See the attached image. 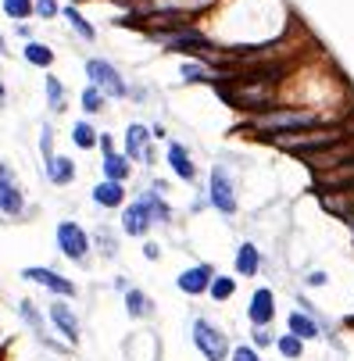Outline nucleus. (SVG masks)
Instances as JSON below:
<instances>
[{
	"instance_id": "nucleus-1",
	"label": "nucleus",
	"mask_w": 354,
	"mask_h": 361,
	"mask_svg": "<svg viewBox=\"0 0 354 361\" xmlns=\"http://www.w3.org/2000/svg\"><path fill=\"white\" fill-rule=\"evenodd\" d=\"M326 122L315 108H290V104H276V108H265V111H254L244 118V129L254 133V136H276V133H290V129H308V126H318Z\"/></svg>"
},
{
	"instance_id": "nucleus-2",
	"label": "nucleus",
	"mask_w": 354,
	"mask_h": 361,
	"mask_svg": "<svg viewBox=\"0 0 354 361\" xmlns=\"http://www.w3.org/2000/svg\"><path fill=\"white\" fill-rule=\"evenodd\" d=\"M351 129L344 122H318V126H308V129H290V133H276V136H265V143H272L276 150H286V154H311V150H322L330 143H340L347 140Z\"/></svg>"
},
{
	"instance_id": "nucleus-3",
	"label": "nucleus",
	"mask_w": 354,
	"mask_h": 361,
	"mask_svg": "<svg viewBox=\"0 0 354 361\" xmlns=\"http://www.w3.org/2000/svg\"><path fill=\"white\" fill-rule=\"evenodd\" d=\"M208 200L219 215L233 219L236 207H240V200H236V175L229 172L226 161H215L212 165V179H208Z\"/></svg>"
},
{
	"instance_id": "nucleus-4",
	"label": "nucleus",
	"mask_w": 354,
	"mask_h": 361,
	"mask_svg": "<svg viewBox=\"0 0 354 361\" xmlns=\"http://www.w3.org/2000/svg\"><path fill=\"white\" fill-rule=\"evenodd\" d=\"M86 79H90L104 97H115V101H126L133 94L126 75L118 72L111 61H104V57H86Z\"/></svg>"
},
{
	"instance_id": "nucleus-5",
	"label": "nucleus",
	"mask_w": 354,
	"mask_h": 361,
	"mask_svg": "<svg viewBox=\"0 0 354 361\" xmlns=\"http://www.w3.org/2000/svg\"><path fill=\"white\" fill-rule=\"evenodd\" d=\"M54 244H57V251H61L68 261L82 265L86 258H90L94 236L86 233V229H82L75 219H65V222H57V229H54Z\"/></svg>"
},
{
	"instance_id": "nucleus-6",
	"label": "nucleus",
	"mask_w": 354,
	"mask_h": 361,
	"mask_svg": "<svg viewBox=\"0 0 354 361\" xmlns=\"http://www.w3.org/2000/svg\"><path fill=\"white\" fill-rule=\"evenodd\" d=\"M0 215L11 222L25 215V193H22V183L8 161H0Z\"/></svg>"
},
{
	"instance_id": "nucleus-7",
	"label": "nucleus",
	"mask_w": 354,
	"mask_h": 361,
	"mask_svg": "<svg viewBox=\"0 0 354 361\" xmlns=\"http://www.w3.org/2000/svg\"><path fill=\"white\" fill-rule=\"evenodd\" d=\"M193 344L208 361H226L229 358V340L219 325H212L208 318H193Z\"/></svg>"
},
{
	"instance_id": "nucleus-8",
	"label": "nucleus",
	"mask_w": 354,
	"mask_h": 361,
	"mask_svg": "<svg viewBox=\"0 0 354 361\" xmlns=\"http://www.w3.org/2000/svg\"><path fill=\"white\" fill-rule=\"evenodd\" d=\"M151 140H154L151 126L133 122V126L126 129V150H122V154H126L133 165H154V147H151Z\"/></svg>"
},
{
	"instance_id": "nucleus-9",
	"label": "nucleus",
	"mask_w": 354,
	"mask_h": 361,
	"mask_svg": "<svg viewBox=\"0 0 354 361\" xmlns=\"http://www.w3.org/2000/svg\"><path fill=\"white\" fill-rule=\"evenodd\" d=\"M22 279H25V283H36V286H43V290H50L54 297H75V293H79L72 279L57 276L54 268H43V265H29V268H22Z\"/></svg>"
},
{
	"instance_id": "nucleus-10",
	"label": "nucleus",
	"mask_w": 354,
	"mask_h": 361,
	"mask_svg": "<svg viewBox=\"0 0 354 361\" xmlns=\"http://www.w3.org/2000/svg\"><path fill=\"white\" fill-rule=\"evenodd\" d=\"M212 279H215V265L200 261V265H190V268H183V272L175 276V286H179L186 297H200V293H208Z\"/></svg>"
},
{
	"instance_id": "nucleus-11",
	"label": "nucleus",
	"mask_w": 354,
	"mask_h": 361,
	"mask_svg": "<svg viewBox=\"0 0 354 361\" xmlns=\"http://www.w3.org/2000/svg\"><path fill=\"white\" fill-rule=\"evenodd\" d=\"M151 226H154V215H151V207H147L143 197H136L133 204L122 207V233H126V236L143 240L147 233H151Z\"/></svg>"
},
{
	"instance_id": "nucleus-12",
	"label": "nucleus",
	"mask_w": 354,
	"mask_h": 361,
	"mask_svg": "<svg viewBox=\"0 0 354 361\" xmlns=\"http://www.w3.org/2000/svg\"><path fill=\"white\" fill-rule=\"evenodd\" d=\"M165 161H168L172 175H175V179H183V183H193V179H197V165H193V154H190V147H186V143L168 140Z\"/></svg>"
},
{
	"instance_id": "nucleus-13",
	"label": "nucleus",
	"mask_w": 354,
	"mask_h": 361,
	"mask_svg": "<svg viewBox=\"0 0 354 361\" xmlns=\"http://www.w3.org/2000/svg\"><path fill=\"white\" fill-rule=\"evenodd\" d=\"M43 172H47V183L57 186V190H61V186H72L75 175H79L75 161L65 158V154H47V158H43Z\"/></svg>"
},
{
	"instance_id": "nucleus-14",
	"label": "nucleus",
	"mask_w": 354,
	"mask_h": 361,
	"mask_svg": "<svg viewBox=\"0 0 354 361\" xmlns=\"http://www.w3.org/2000/svg\"><path fill=\"white\" fill-rule=\"evenodd\" d=\"M318 204H322V212H330L333 219L354 222V190H322Z\"/></svg>"
},
{
	"instance_id": "nucleus-15",
	"label": "nucleus",
	"mask_w": 354,
	"mask_h": 361,
	"mask_svg": "<svg viewBox=\"0 0 354 361\" xmlns=\"http://www.w3.org/2000/svg\"><path fill=\"white\" fill-rule=\"evenodd\" d=\"M90 200L104 212H115V207H126V183H115V179H101V183L90 190Z\"/></svg>"
},
{
	"instance_id": "nucleus-16",
	"label": "nucleus",
	"mask_w": 354,
	"mask_h": 361,
	"mask_svg": "<svg viewBox=\"0 0 354 361\" xmlns=\"http://www.w3.org/2000/svg\"><path fill=\"white\" fill-rule=\"evenodd\" d=\"M247 318H251L254 325H272V318H276V293H272L269 286L254 290L251 304H247Z\"/></svg>"
},
{
	"instance_id": "nucleus-17",
	"label": "nucleus",
	"mask_w": 354,
	"mask_h": 361,
	"mask_svg": "<svg viewBox=\"0 0 354 361\" xmlns=\"http://www.w3.org/2000/svg\"><path fill=\"white\" fill-rule=\"evenodd\" d=\"M50 322L57 325V333H61L68 344H79V318L68 304H61V300H54L50 304Z\"/></svg>"
},
{
	"instance_id": "nucleus-18",
	"label": "nucleus",
	"mask_w": 354,
	"mask_h": 361,
	"mask_svg": "<svg viewBox=\"0 0 354 361\" xmlns=\"http://www.w3.org/2000/svg\"><path fill=\"white\" fill-rule=\"evenodd\" d=\"M61 15H65L68 29H72V33H75L82 43H97V25H94L90 18H86L75 4H65V8H61Z\"/></svg>"
},
{
	"instance_id": "nucleus-19",
	"label": "nucleus",
	"mask_w": 354,
	"mask_h": 361,
	"mask_svg": "<svg viewBox=\"0 0 354 361\" xmlns=\"http://www.w3.org/2000/svg\"><path fill=\"white\" fill-rule=\"evenodd\" d=\"M233 265H236V276H258L261 272V251H258V244H240L236 247V258H233Z\"/></svg>"
},
{
	"instance_id": "nucleus-20",
	"label": "nucleus",
	"mask_w": 354,
	"mask_h": 361,
	"mask_svg": "<svg viewBox=\"0 0 354 361\" xmlns=\"http://www.w3.org/2000/svg\"><path fill=\"white\" fill-rule=\"evenodd\" d=\"M179 75H183V82L186 86H197V82H208V86H215L222 75L208 65V61H200V57H197V61H183L179 65Z\"/></svg>"
},
{
	"instance_id": "nucleus-21",
	"label": "nucleus",
	"mask_w": 354,
	"mask_h": 361,
	"mask_svg": "<svg viewBox=\"0 0 354 361\" xmlns=\"http://www.w3.org/2000/svg\"><path fill=\"white\" fill-rule=\"evenodd\" d=\"M22 57H25V65H33V68H50V65L57 61V50L47 47L43 40H25Z\"/></svg>"
},
{
	"instance_id": "nucleus-22",
	"label": "nucleus",
	"mask_w": 354,
	"mask_h": 361,
	"mask_svg": "<svg viewBox=\"0 0 354 361\" xmlns=\"http://www.w3.org/2000/svg\"><path fill=\"white\" fill-rule=\"evenodd\" d=\"M101 172H104V179H115V183H129V175H133V161L126 158V154H104V161H101Z\"/></svg>"
},
{
	"instance_id": "nucleus-23",
	"label": "nucleus",
	"mask_w": 354,
	"mask_h": 361,
	"mask_svg": "<svg viewBox=\"0 0 354 361\" xmlns=\"http://www.w3.org/2000/svg\"><path fill=\"white\" fill-rule=\"evenodd\" d=\"M286 325H290V333H297L304 344H308V340H318V337H322V325H318V322H315L308 311H290Z\"/></svg>"
},
{
	"instance_id": "nucleus-24",
	"label": "nucleus",
	"mask_w": 354,
	"mask_h": 361,
	"mask_svg": "<svg viewBox=\"0 0 354 361\" xmlns=\"http://www.w3.org/2000/svg\"><path fill=\"white\" fill-rule=\"evenodd\" d=\"M72 143H75L79 150H94V147L101 143V129L90 122V118H79V122L72 126Z\"/></svg>"
},
{
	"instance_id": "nucleus-25",
	"label": "nucleus",
	"mask_w": 354,
	"mask_h": 361,
	"mask_svg": "<svg viewBox=\"0 0 354 361\" xmlns=\"http://www.w3.org/2000/svg\"><path fill=\"white\" fill-rule=\"evenodd\" d=\"M140 197L147 200V207H151V215H154V226H168V222H172V207L165 204V197H161L154 186L140 190Z\"/></svg>"
},
{
	"instance_id": "nucleus-26",
	"label": "nucleus",
	"mask_w": 354,
	"mask_h": 361,
	"mask_svg": "<svg viewBox=\"0 0 354 361\" xmlns=\"http://www.w3.org/2000/svg\"><path fill=\"white\" fill-rule=\"evenodd\" d=\"M18 311H22V318H25L29 325H33V333H36V340L57 351V344H54V340L47 337V325H43V318H40V311H36V304H33V300H22V304H18Z\"/></svg>"
},
{
	"instance_id": "nucleus-27",
	"label": "nucleus",
	"mask_w": 354,
	"mask_h": 361,
	"mask_svg": "<svg viewBox=\"0 0 354 361\" xmlns=\"http://www.w3.org/2000/svg\"><path fill=\"white\" fill-rule=\"evenodd\" d=\"M47 108L54 111V115H61L65 108H68V89H65V82L57 79V75H47Z\"/></svg>"
},
{
	"instance_id": "nucleus-28",
	"label": "nucleus",
	"mask_w": 354,
	"mask_h": 361,
	"mask_svg": "<svg viewBox=\"0 0 354 361\" xmlns=\"http://www.w3.org/2000/svg\"><path fill=\"white\" fill-rule=\"evenodd\" d=\"M126 311L133 318H151L154 315V300L147 297L143 290H126Z\"/></svg>"
},
{
	"instance_id": "nucleus-29",
	"label": "nucleus",
	"mask_w": 354,
	"mask_h": 361,
	"mask_svg": "<svg viewBox=\"0 0 354 361\" xmlns=\"http://www.w3.org/2000/svg\"><path fill=\"white\" fill-rule=\"evenodd\" d=\"M104 101H108V97H104V94H101V89H97V86L90 82V86H86V89H82V97H79V108H82V118H97V115H101V111L108 108Z\"/></svg>"
},
{
	"instance_id": "nucleus-30",
	"label": "nucleus",
	"mask_w": 354,
	"mask_h": 361,
	"mask_svg": "<svg viewBox=\"0 0 354 361\" xmlns=\"http://www.w3.org/2000/svg\"><path fill=\"white\" fill-rule=\"evenodd\" d=\"M276 347H279V354H283L286 361H297V358L304 354V340H301L297 333H283V337L276 340Z\"/></svg>"
},
{
	"instance_id": "nucleus-31",
	"label": "nucleus",
	"mask_w": 354,
	"mask_h": 361,
	"mask_svg": "<svg viewBox=\"0 0 354 361\" xmlns=\"http://www.w3.org/2000/svg\"><path fill=\"white\" fill-rule=\"evenodd\" d=\"M208 293H212V300H219V304H222V300H229L236 293V279L233 276H215L212 286H208Z\"/></svg>"
},
{
	"instance_id": "nucleus-32",
	"label": "nucleus",
	"mask_w": 354,
	"mask_h": 361,
	"mask_svg": "<svg viewBox=\"0 0 354 361\" xmlns=\"http://www.w3.org/2000/svg\"><path fill=\"white\" fill-rule=\"evenodd\" d=\"M0 8H4V15H8V18L25 22L29 15H33V0H0Z\"/></svg>"
},
{
	"instance_id": "nucleus-33",
	"label": "nucleus",
	"mask_w": 354,
	"mask_h": 361,
	"mask_svg": "<svg viewBox=\"0 0 354 361\" xmlns=\"http://www.w3.org/2000/svg\"><path fill=\"white\" fill-rule=\"evenodd\" d=\"M61 8H65V4H57V0H33V15H36L40 22H54L57 15H61Z\"/></svg>"
},
{
	"instance_id": "nucleus-34",
	"label": "nucleus",
	"mask_w": 354,
	"mask_h": 361,
	"mask_svg": "<svg viewBox=\"0 0 354 361\" xmlns=\"http://www.w3.org/2000/svg\"><path fill=\"white\" fill-rule=\"evenodd\" d=\"M40 150H43V158L54 154V129H50V122L40 126Z\"/></svg>"
},
{
	"instance_id": "nucleus-35",
	"label": "nucleus",
	"mask_w": 354,
	"mask_h": 361,
	"mask_svg": "<svg viewBox=\"0 0 354 361\" xmlns=\"http://www.w3.org/2000/svg\"><path fill=\"white\" fill-rule=\"evenodd\" d=\"M97 244H101L104 258H115V254H118V244L111 240V233H108V229H101V233H97Z\"/></svg>"
},
{
	"instance_id": "nucleus-36",
	"label": "nucleus",
	"mask_w": 354,
	"mask_h": 361,
	"mask_svg": "<svg viewBox=\"0 0 354 361\" xmlns=\"http://www.w3.org/2000/svg\"><path fill=\"white\" fill-rule=\"evenodd\" d=\"M254 347H272V333H269V325H254Z\"/></svg>"
},
{
	"instance_id": "nucleus-37",
	"label": "nucleus",
	"mask_w": 354,
	"mask_h": 361,
	"mask_svg": "<svg viewBox=\"0 0 354 361\" xmlns=\"http://www.w3.org/2000/svg\"><path fill=\"white\" fill-rule=\"evenodd\" d=\"M233 361H261V354L254 347H236L233 351Z\"/></svg>"
},
{
	"instance_id": "nucleus-38",
	"label": "nucleus",
	"mask_w": 354,
	"mask_h": 361,
	"mask_svg": "<svg viewBox=\"0 0 354 361\" xmlns=\"http://www.w3.org/2000/svg\"><path fill=\"white\" fill-rule=\"evenodd\" d=\"M304 283H308V286H326V283H330V276L322 272V268H311V272L304 276Z\"/></svg>"
},
{
	"instance_id": "nucleus-39",
	"label": "nucleus",
	"mask_w": 354,
	"mask_h": 361,
	"mask_svg": "<svg viewBox=\"0 0 354 361\" xmlns=\"http://www.w3.org/2000/svg\"><path fill=\"white\" fill-rule=\"evenodd\" d=\"M143 258H147V261H158V258H161V247L154 244V240H143Z\"/></svg>"
},
{
	"instance_id": "nucleus-40",
	"label": "nucleus",
	"mask_w": 354,
	"mask_h": 361,
	"mask_svg": "<svg viewBox=\"0 0 354 361\" xmlns=\"http://www.w3.org/2000/svg\"><path fill=\"white\" fill-rule=\"evenodd\" d=\"M15 33H18L22 40H36V36H33V25H25V22H15Z\"/></svg>"
},
{
	"instance_id": "nucleus-41",
	"label": "nucleus",
	"mask_w": 354,
	"mask_h": 361,
	"mask_svg": "<svg viewBox=\"0 0 354 361\" xmlns=\"http://www.w3.org/2000/svg\"><path fill=\"white\" fill-rule=\"evenodd\" d=\"M104 154H115V140H111V133H101V143H97Z\"/></svg>"
},
{
	"instance_id": "nucleus-42",
	"label": "nucleus",
	"mask_w": 354,
	"mask_h": 361,
	"mask_svg": "<svg viewBox=\"0 0 354 361\" xmlns=\"http://www.w3.org/2000/svg\"><path fill=\"white\" fill-rule=\"evenodd\" d=\"M151 133H154V140H165L168 133H165V126H151Z\"/></svg>"
},
{
	"instance_id": "nucleus-43",
	"label": "nucleus",
	"mask_w": 354,
	"mask_h": 361,
	"mask_svg": "<svg viewBox=\"0 0 354 361\" xmlns=\"http://www.w3.org/2000/svg\"><path fill=\"white\" fill-rule=\"evenodd\" d=\"M4 101H8V86H4V82H0V104H4Z\"/></svg>"
},
{
	"instance_id": "nucleus-44",
	"label": "nucleus",
	"mask_w": 354,
	"mask_h": 361,
	"mask_svg": "<svg viewBox=\"0 0 354 361\" xmlns=\"http://www.w3.org/2000/svg\"><path fill=\"white\" fill-rule=\"evenodd\" d=\"M0 54H8V47H4V36H0Z\"/></svg>"
},
{
	"instance_id": "nucleus-45",
	"label": "nucleus",
	"mask_w": 354,
	"mask_h": 361,
	"mask_svg": "<svg viewBox=\"0 0 354 361\" xmlns=\"http://www.w3.org/2000/svg\"><path fill=\"white\" fill-rule=\"evenodd\" d=\"M351 325H354V318H351Z\"/></svg>"
}]
</instances>
